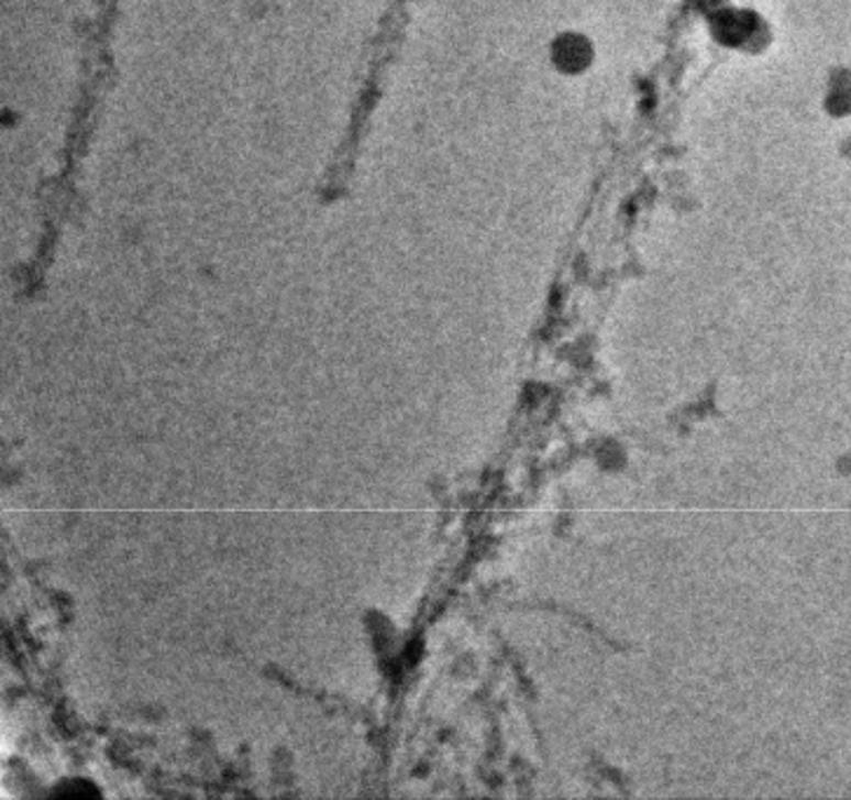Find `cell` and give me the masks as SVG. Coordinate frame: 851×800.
I'll use <instances>...</instances> for the list:
<instances>
[{"label": "cell", "mask_w": 851, "mask_h": 800, "mask_svg": "<svg viewBox=\"0 0 851 800\" xmlns=\"http://www.w3.org/2000/svg\"><path fill=\"white\" fill-rule=\"evenodd\" d=\"M554 62L565 74H582L594 62V47L584 35L565 33L554 45Z\"/></svg>", "instance_id": "1"}]
</instances>
